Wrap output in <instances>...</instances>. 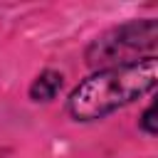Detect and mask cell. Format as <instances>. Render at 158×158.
I'll return each instance as SVG.
<instances>
[{
	"label": "cell",
	"instance_id": "3957f363",
	"mask_svg": "<svg viewBox=\"0 0 158 158\" xmlns=\"http://www.w3.org/2000/svg\"><path fill=\"white\" fill-rule=\"evenodd\" d=\"M59 89H62V74L47 69V72H42V74L32 81V86H30V96H32L35 101H49V99L57 96Z\"/></svg>",
	"mask_w": 158,
	"mask_h": 158
},
{
	"label": "cell",
	"instance_id": "7a4b0ae2",
	"mask_svg": "<svg viewBox=\"0 0 158 158\" xmlns=\"http://www.w3.org/2000/svg\"><path fill=\"white\" fill-rule=\"evenodd\" d=\"M158 42V25L156 20H141V22H128L121 25L99 40L86 52V62L96 69H111V67H123L138 62V54L151 52Z\"/></svg>",
	"mask_w": 158,
	"mask_h": 158
},
{
	"label": "cell",
	"instance_id": "277c9868",
	"mask_svg": "<svg viewBox=\"0 0 158 158\" xmlns=\"http://www.w3.org/2000/svg\"><path fill=\"white\" fill-rule=\"evenodd\" d=\"M141 126L148 131V133H156L158 131V123H156V104H151L148 109H146V114H143V121H141Z\"/></svg>",
	"mask_w": 158,
	"mask_h": 158
},
{
	"label": "cell",
	"instance_id": "6da1fadb",
	"mask_svg": "<svg viewBox=\"0 0 158 158\" xmlns=\"http://www.w3.org/2000/svg\"><path fill=\"white\" fill-rule=\"evenodd\" d=\"M158 59L143 57L133 64L101 69L99 74L84 79L69 96V114L77 121L101 118L118 106H126L156 86Z\"/></svg>",
	"mask_w": 158,
	"mask_h": 158
}]
</instances>
